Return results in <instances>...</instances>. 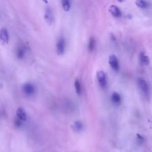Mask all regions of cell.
<instances>
[{
	"instance_id": "1",
	"label": "cell",
	"mask_w": 152,
	"mask_h": 152,
	"mask_svg": "<svg viewBox=\"0 0 152 152\" xmlns=\"http://www.w3.org/2000/svg\"><path fill=\"white\" fill-rule=\"evenodd\" d=\"M137 84L140 90L144 95H147L149 93V86L145 80L142 78H139L137 80Z\"/></svg>"
},
{
	"instance_id": "2",
	"label": "cell",
	"mask_w": 152,
	"mask_h": 152,
	"mask_svg": "<svg viewBox=\"0 0 152 152\" xmlns=\"http://www.w3.org/2000/svg\"><path fill=\"white\" fill-rule=\"evenodd\" d=\"M109 63L111 68L113 70L118 71L119 69V64L118 59L115 55H112L109 58Z\"/></svg>"
},
{
	"instance_id": "3",
	"label": "cell",
	"mask_w": 152,
	"mask_h": 152,
	"mask_svg": "<svg viewBox=\"0 0 152 152\" xmlns=\"http://www.w3.org/2000/svg\"><path fill=\"white\" fill-rule=\"evenodd\" d=\"M97 79L99 84L102 87H105L106 86V78L105 73L102 70L97 71Z\"/></svg>"
},
{
	"instance_id": "4",
	"label": "cell",
	"mask_w": 152,
	"mask_h": 152,
	"mask_svg": "<svg viewBox=\"0 0 152 152\" xmlns=\"http://www.w3.org/2000/svg\"><path fill=\"white\" fill-rule=\"evenodd\" d=\"M45 19L47 23H48L49 24H51L52 23L54 22V14L53 12H52V11L50 8H46L45 11Z\"/></svg>"
},
{
	"instance_id": "5",
	"label": "cell",
	"mask_w": 152,
	"mask_h": 152,
	"mask_svg": "<svg viewBox=\"0 0 152 152\" xmlns=\"http://www.w3.org/2000/svg\"><path fill=\"white\" fill-rule=\"evenodd\" d=\"M23 90L26 95L31 96L35 93V87L30 83H26L23 86Z\"/></svg>"
},
{
	"instance_id": "6",
	"label": "cell",
	"mask_w": 152,
	"mask_h": 152,
	"mask_svg": "<svg viewBox=\"0 0 152 152\" xmlns=\"http://www.w3.org/2000/svg\"><path fill=\"white\" fill-rule=\"evenodd\" d=\"M65 49V41L63 38H60L57 43V50L58 54H62Z\"/></svg>"
},
{
	"instance_id": "7",
	"label": "cell",
	"mask_w": 152,
	"mask_h": 152,
	"mask_svg": "<svg viewBox=\"0 0 152 152\" xmlns=\"http://www.w3.org/2000/svg\"><path fill=\"white\" fill-rule=\"evenodd\" d=\"M109 10L110 12L116 17H118L121 15V11L120 9L117 6H116V5H111L109 8Z\"/></svg>"
},
{
	"instance_id": "8",
	"label": "cell",
	"mask_w": 152,
	"mask_h": 152,
	"mask_svg": "<svg viewBox=\"0 0 152 152\" xmlns=\"http://www.w3.org/2000/svg\"><path fill=\"white\" fill-rule=\"evenodd\" d=\"M8 34L7 30L5 29H3L0 32V40L2 42L4 43H7L8 42Z\"/></svg>"
},
{
	"instance_id": "9",
	"label": "cell",
	"mask_w": 152,
	"mask_h": 152,
	"mask_svg": "<svg viewBox=\"0 0 152 152\" xmlns=\"http://www.w3.org/2000/svg\"><path fill=\"white\" fill-rule=\"evenodd\" d=\"M17 118L19 119L21 121H24L27 119V115L24 110L22 108H19L16 112Z\"/></svg>"
},
{
	"instance_id": "10",
	"label": "cell",
	"mask_w": 152,
	"mask_h": 152,
	"mask_svg": "<svg viewBox=\"0 0 152 152\" xmlns=\"http://www.w3.org/2000/svg\"><path fill=\"white\" fill-rule=\"evenodd\" d=\"M140 60L143 64L147 66L149 64L150 59L148 56L146 55L144 52H142L140 55Z\"/></svg>"
},
{
	"instance_id": "11",
	"label": "cell",
	"mask_w": 152,
	"mask_h": 152,
	"mask_svg": "<svg viewBox=\"0 0 152 152\" xmlns=\"http://www.w3.org/2000/svg\"><path fill=\"white\" fill-rule=\"evenodd\" d=\"M83 124L81 123L80 121H75V122L74 123V124L72 126V128H73V130L75 132H80L83 129Z\"/></svg>"
},
{
	"instance_id": "12",
	"label": "cell",
	"mask_w": 152,
	"mask_h": 152,
	"mask_svg": "<svg viewBox=\"0 0 152 152\" xmlns=\"http://www.w3.org/2000/svg\"><path fill=\"white\" fill-rule=\"evenodd\" d=\"M112 100L113 103H115L116 104H119L121 100L119 94L117 93V92H113L112 95Z\"/></svg>"
},
{
	"instance_id": "13",
	"label": "cell",
	"mask_w": 152,
	"mask_h": 152,
	"mask_svg": "<svg viewBox=\"0 0 152 152\" xmlns=\"http://www.w3.org/2000/svg\"><path fill=\"white\" fill-rule=\"evenodd\" d=\"M135 4L137 6L140 7L141 8H147L148 7V3L145 1H142V0H140V1H137L135 2Z\"/></svg>"
},
{
	"instance_id": "14",
	"label": "cell",
	"mask_w": 152,
	"mask_h": 152,
	"mask_svg": "<svg viewBox=\"0 0 152 152\" xmlns=\"http://www.w3.org/2000/svg\"><path fill=\"white\" fill-rule=\"evenodd\" d=\"M74 86H75L76 93H77L78 95H80L81 92V84H80V81L78 80H75L74 83Z\"/></svg>"
},
{
	"instance_id": "15",
	"label": "cell",
	"mask_w": 152,
	"mask_h": 152,
	"mask_svg": "<svg viewBox=\"0 0 152 152\" xmlns=\"http://www.w3.org/2000/svg\"><path fill=\"white\" fill-rule=\"evenodd\" d=\"M95 40L93 37H91L89 40V42H88V49H89L90 51H92L95 48Z\"/></svg>"
},
{
	"instance_id": "16",
	"label": "cell",
	"mask_w": 152,
	"mask_h": 152,
	"mask_svg": "<svg viewBox=\"0 0 152 152\" xmlns=\"http://www.w3.org/2000/svg\"><path fill=\"white\" fill-rule=\"evenodd\" d=\"M62 4L63 9H64L65 11H67L70 10V3L69 1H68V0H64V1H62Z\"/></svg>"
},
{
	"instance_id": "17",
	"label": "cell",
	"mask_w": 152,
	"mask_h": 152,
	"mask_svg": "<svg viewBox=\"0 0 152 152\" xmlns=\"http://www.w3.org/2000/svg\"><path fill=\"white\" fill-rule=\"evenodd\" d=\"M24 55V50L22 48L18 49L17 51V56L19 58H22Z\"/></svg>"
},
{
	"instance_id": "18",
	"label": "cell",
	"mask_w": 152,
	"mask_h": 152,
	"mask_svg": "<svg viewBox=\"0 0 152 152\" xmlns=\"http://www.w3.org/2000/svg\"><path fill=\"white\" fill-rule=\"evenodd\" d=\"M15 124L16 125V126H20L21 125V121L19 119H16V121H15Z\"/></svg>"
},
{
	"instance_id": "19",
	"label": "cell",
	"mask_w": 152,
	"mask_h": 152,
	"mask_svg": "<svg viewBox=\"0 0 152 152\" xmlns=\"http://www.w3.org/2000/svg\"><path fill=\"white\" fill-rule=\"evenodd\" d=\"M137 138H138V139L139 140L143 141V137L141 136L140 134H137Z\"/></svg>"
}]
</instances>
